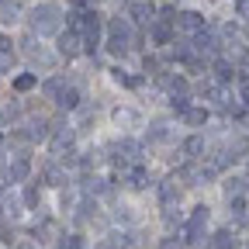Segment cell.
Here are the masks:
<instances>
[{"label": "cell", "mask_w": 249, "mask_h": 249, "mask_svg": "<svg viewBox=\"0 0 249 249\" xmlns=\"http://www.w3.org/2000/svg\"><path fill=\"white\" fill-rule=\"evenodd\" d=\"M128 49H132V24L118 14V18L107 21V52L111 55H124Z\"/></svg>", "instance_id": "obj_1"}, {"label": "cell", "mask_w": 249, "mask_h": 249, "mask_svg": "<svg viewBox=\"0 0 249 249\" xmlns=\"http://www.w3.org/2000/svg\"><path fill=\"white\" fill-rule=\"evenodd\" d=\"M18 249H38V246H35V242H21Z\"/></svg>", "instance_id": "obj_37"}, {"label": "cell", "mask_w": 249, "mask_h": 249, "mask_svg": "<svg viewBox=\"0 0 249 249\" xmlns=\"http://www.w3.org/2000/svg\"><path fill=\"white\" fill-rule=\"evenodd\" d=\"M128 246H132V235L128 232H111L107 242H104V249H128Z\"/></svg>", "instance_id": "obj_17"}, {"label": "cell", "mask_w": 249, "mask_h": 249, "mask_svg": "<svg viewBox=\"0 0 249 249\" xmlns=\"http://www.w3.org/2000/svg\"><path fill=\"white\" fill-rule=\"evenodd\" d=\"M225 152H229V160H232V163H235V160H242V156L249 152V135H229Z\"/></svg>", "instance_id": "obj_6"}, {"label": "cell", "mask_w": 249, "mask_h": 249, "mask_svg": "<svg viewBox=\"0 0 249 249\" xmlns=\"http://www.w3.org/2000/svg\"><path fill=\"white\" fill-rule=\"evenodd\" d=\"M201 152H204V139H201V135H191V139L183 142V156H191V160H197Z\"/></svg>", "instance_id": "obj_19"}, {"label": "cell", "mask_w": 249, "mask_h": 249, "mask_svg": "<svg viewBox=\"0 0 249 249\" xmlns=\"http://www.w3.org/2000/svg\"><path fill=\"white\" fill-rule=\"evenodd\" d=\"M208 214H211V211H208L204 204H197V208L191 211V218H187V222H194V225H208Z\"/></svg>", "instance_id": "obj_28"}, {"label": "cell", "mask_w": 249, "mask_h": 249, "mask_svg": "<svg viewBox=\"0 0 249 249\" xmlns=\"http://www.w3.org/2000/svg\"><path fill=\"white\" fill-rule=\"evenodd\" d=\"M242 183H249V180H239V177L225 180V197H239L242 194Z\"/></svg>", "instance_id": "obj_27"}, {"label": "cell", "mask_w": 249, "mask_h": 249, "mask_svg": "<svg viewBox=\"0 0 249 249\" xmlns=\"http://www.w3.org/2000/svg\"><path fill=\"white\" fill-rule=\"evenodd\" d=\"M177 24H180L183 31H191V35L204 31V18H201L197 11H183V14H177Z\"/></svg>", "instance_id": "obj_7"}, {"label": "cell", "mask_w": 249, "mask_h": 249, "mask_svg": "<svg viewBox=\"0 0 249 249\" xmlns=\"http://www.w3.org/2000/svg\"><path fill=\"white\" fill-rule=\"evenodd\" d=\"M80 45H83V35L73 28V31H66V35H59V52L66 55V59H73V55H80Z\"/></svg>", "instance_id": "obj_4"}, {"label": "cell", "mask_w": 249, "mask_h": 249, "mask_svg": "<svg viewBox=\"0 0 249 249\" xmlns=\"http://www.w3.org/2000/svg\"><path fill=\"white\" fill-rule=\"evenodd\" d=\"M208 249H235V235H232V232H218Z\"/></svg>", "instance_id": "obj_22"}, {"label": "cell", "mask_w": 249, "mask_h": 249, "mask_svg": "<svg viewBox=\"0 0 249 249\" xmlns=\"http://www.w3.org/2000/svg\"><path fill=\"white\" fill-rule=\"evenodd\" d=\"M170 139V132L163 128V124H152V132H149V142H166Z\"/></svg>", "instance_id": "obj_31"}, {"label": "cell", "mask_w": 249, "mask_h": 249, "mask_svg": "<svg viewBox=\"0 0 249 249\" xmlns=\"http://www.w3.org/2000/svg\"><path fill=\"white\" fill-rule=\"evenodd\" d=\"M21 201H24V208H38V201H42L38 183H28V187H24V194H21Z\"/></svg>", "instance_id": "obj_21"}, {"label": "cell", "mask_w": 249, "mask_h": 249, "mask_svg": "<svg viewBox=\"0 0 249 249\" xmlns=\"http://www.w3.org/2000/svg\"><path fill=\"white\" fill-rule=\"evenodd\" d=\"M62 87H66V76H52V80H45V87H42V93L49 101H55L59 93H62Z\"/></svg>", "instance_id": "obj_15"}, {"label": "cell", "mask_w": 249, "mask_h": 249, "mask_svg": "<svg viewBox=\"0 0 249 249\" xmlns=\"http://www.w3.org/2000/svg\"><path fill=\"white\" fill-rule=\"evenodd\" d=\"M55 104H59L62 111H76V107H80V90H76V87H62V93L55 97Z\"/></svg>", "instance_id": "obj_9"}, {"label": "cell", "mask_w": 249, "mask_h": 249, "mask_svg": "<svg viewBox=\"0 0 249 249\" xmlns=\"http://www.w3.org/2000/svg\"><path fill=\"white\" fill-rule=\"evenodd\" d=\"M80 31H83L87 52H97V49H101V31H104L101 14H97V11H83V14H80Z\"/></svg>", "instance_id": "obj_3"}, {"label": "cell", "mask_w": 249, "mask_h": 249, "mask_svg": "<svg viewBox=\"0 0 249 249\" xmlns=\"http://www.w3.org/2000/svg\"><path fill=\"white\" fill-rule=\"evenodd\" d=\"M83 191L90 194V197H107L111 191H114V187L104 180V177H87V183H83Z\"/></svg>", "instance_id": "obj_8"}, {"label": "cell", "mask_w": 249, "mask_h": 249, "mask_svg": "<svg viewBox=\"0 0 249 249\" xmlns=\"http://www.w3.org/2000/svg\"><path fill=\"white\" fill-rule=\"evenodd\" d=\"M180 194H183V187H180L177 180L160 183V201H163V204H177V201H180Z\"/></svg>", "instance_id": "obj_11"}, {"label": "cell", "mask_w": 249, "mask_h": 249, "mask_svg": "<svg viewBox=\"0 0 249 249\" xmlns=\"http://www.w3.org/2000/svg\"><path fill=\"white\" fill-rule=\"evenodd\" d=\"M208 121V107H187L183 111V124H191V128H201Z\"/></svg>", "instance_id": "obj_12"}, {"label": "cell", "mask_w": 249, "mask_h": 249, "mask_svg": "<svg viewBox=\"0 0 249 249\" xmlns=\"http://www.w3.org/2000/svg\"><path fill=\"white\" fill-rule=\"evenodd\" d=\"M70 145H73V128H66V132L59 128V132L52 135V149H55V156H59L62 149H70Z\"/></svg>", "instance_id": "obj_16"}, {"label": "cell", "mask_w": 249, "mask_h": 249, "mask_svg": "<svg viewBox=\"0 0 249 249\" xmlns=\"http://www.w3.org/2000/svg\"><path fill=\"white\" fill-rule=\"evenodd\" d=\"M114 121H118V124H135L139 114H135L132 107H118V111H114Z\"/></svg>", "instance_id": "obj_25"}, {"label": "cell", "mask_w": 249, "mask_h": 249, "mask_svg": "<svg viewBox=\"0 0 249 249\" xmlns=\"http://www.w3.org/2000/svg\"><path fill=\"white\" fill-rule=\"evenodd\" d=\"M128 187H132V191H142V187H149V173H145V166H135V170L128 173Z\"/></svg>", "instance_id": "obj_18"}, {"label": "cell", "mask_w": 249, "mask_h": 249, "mask_svg": "<svg viewBox=\"0 0 249 249\" xmlns=\"http://www.w3.org/2000/svg\"><path fill=\"white\" fill-rule=\"evenodd\" d=\"M24 177H28V160H24V156H14V163L4 166V180L7 183H21Z\"/></svg>", "instance_id": "obj_5"}, {"label": "cell", "mask_w": 249, "mask_h": 249, "mask_svg": "<svg viewBox=\"0 0 249 249\" xmlns=\"http://www.w3.org/2000/svg\"><path fill=\"white\" fill-rule=\"evenodd\" d=\"M183 246H187V242H183V239H177V235H170V239H163V242H160V249H183Z\"/></svg>", "instance_id": "obj_33"}, {"label": "cell", "mask_w": 249, "mask_h": 249, "mask_svg": "<svg viewBox=\"0 0 249 249\" xmlns=\"http://www.w3.org/2000/svg\"><path fill=\"white\" fill-rule=\"evenodd\" d=\"M24 139H31V142H42V139H49V121H45V118H31V121H28V132H24Z\"/></svg>", "instance_id": "obj_10"}, {"label": "cell", "mask_w": 249, "mask_h": 249, "mask_svg": "<svg viewBox=\"0 0 249 249\" xmlns=\"http://www.w3.org/2000/svg\"><path fill=\"white\" fill-rule=\"evenodd\" d=\"M42 180H45L49 187H62V183H66V173H62L55 163H49V166H45V173H42Z\"/></svg>", "instance_id": "obj_14"}, {"label": "cell", "mask_w": 249, "mask_h": 249, "mask_svg": "<svg viewBox=\"0 0 249 249\" xmlns=\"http://www.w3.org/2000/svg\"><path fill=\"white\" fill-rule=\"evenodd\" d=\"M170 38H173L170 21H163V18H160V24H152V42H156V45H166Z\"/></svg>", "instance_id": "obj_13"}, {"label": "cell", "mask_w": 249, "mask_h": 249, "mask_svg": "<svg viewBox=\"0 0 249 249\" xmlns=\"http://www.w3.org/2000/svg\"><path fill=\"white\" fill-rule=\"evenodd\" d=\"M232 73H235V66H232V62H229V55L214 62V76H218V80H222V83H229V80H232Z\"/></svg>", "instance_id": "obj_20"}, {"label": "cell", "mask_w": 249, "mask_h": 249, "mask_svg": "<svg viewBox=\"0 0 249 249\" xmlns=\"http://www.w3.org/2000/svg\"><path fill=\"white\" fill-rule=\"evenodd\" d=\"M235 14L239 18H249V0H235Z\"/></svg>", "instance_id": "obj_35"}, {"label": "cell", "mask_w": 249, "mask_h": 249, "mask_svg": "<svg viewBox=\"0 0 249 249\" xmlns=\"http://www.w3.org/2000/svg\"><path fill=\"white\" fill-rule=\"evenodd\" d=\"M62 28V14L55 4H38L31 11V31H38V35H55Z\"/></svg>", "instance_id": "obj_2"}, {"label": "cell", "mask_w": 249, "mask_h": 249, "mask_svg": "<svg viewBox=\"0 0 249 249\" xmlns=\"http://www.w3.org/2000/svg\"><path fill=\"white\" fill-rule=\"evenodd\" d=\"M21 204H24V201L7 197V201H4V214H7V218H21Z\"/></svg>", "instance_id": "obj_29"}, {"label": "cell", "mask_w": 249, "mask_h": 249, "mask_svg": "<svg viewBox=\"0 0 249 249\" xmlns=\"http://www.w3.org/2000/svg\"><path fill=\"white\" fill-rule=\"evenodd\" d=\"M114 222H132V208H114Z\"/></svg>", "instance_id": "obj_34"}, {"label": "cell", "mask_w": 249, "mask_h": 249, "mask_svg": "<svg viewBox=\"0 0 249 249\" xmlns=\"http://www.w3.org/2000/svg\"><path fill=\"white\" fill-rule=\"evenodd\" d=\"M163 218H166V225H180V222H183V218H180V208H173V204H166V214H163Z\"/></svg>", "instance_id": "obj_32"}, {"label": "cell", "mask_w": 249, "mask_h": 249, "mask_svg": "<svg viewBox=\"0 0 249 249\" xmlns=\"http://www.w3.org/2000/svg\"><path fill=\"white\" fill-rule=\"evenodd\" d=\"M59 249H87V239L83 235H66V242H62Z\"/></svg>", "instance_id": "obj_30"}, {"label": "cell", "mask_w": 249, "mask_h": 249, "mask_svg": "<svg viewBox=\"0 0 249 249\" xmlns=\"http://www.w3.org/2000/svg\"><path fill=\"white\" fill-rule=\"evenodd\" d=\"M97 163H101V152H97V149H87V152H83V160H80V166H83L87 173L97 166Z\"/></svg>", "instance_id": "obj_26"}, {"label": "cell", "mask_w": 249, "mask_h": 249, "mask_svg": "<svg viewBox=\"0 0 249 249\" xmlns=\"http://www.w3.org/2000/svg\"><path fill=\"white\" fill-rule=\"evenodd\" d=\"M35 83H38V76H35V73H21V76H14V90H18V93L31 90Z\"/></svg>", "instance_id": "obj_23"}, {"label": "cell", "mask_w": 249, "mask_h": 249, "mask_svg": "<svg viewBox=\"0 0 249 249\" xmlns=\"http://www.w3.org/2000/svg\"><path fill=\"white\" fill-rule=\"evenodd\" d=\"M0 52H11V38L7 35H0Z\"/></svg>", "instance_id": "obj_36"}, {"label": "cell", "mask_w": 249, "mask_h": 249, "mask_svg": "<svg viewBox=\"0 0 249 249\" xmlns=\"http://www.w3.org/2000/svg\"><path fill=\"white\" fill-rule=\"evenodd\" d=\"M128 14H132L135 21H145V24L152 21V7H149V4H132V7H128Z\"/></svg>", "instance_id": "obj_24"}]
</instances>
